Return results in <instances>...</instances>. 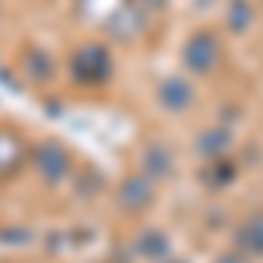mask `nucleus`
Segmentation results:
<instances>
[{
    "mask_svg": "<svg viewBox=\"0 0 263 263\" xmlns=\"http://www.w3.org/2000/svg\"><path fill=\"white\" fill-rule=\"evenodd\" d=\"M239 239H242V242L249 246V249H256V253H263V218H260V221H249V224H246Z\"/></svg>",
    "mask_w": 263,
    "mask_h": 263,
    "instance_id": "nucleus-4",
    "label": "nucleus"
},
{
    "mask_svg": "<svg viewBox=\"0 0 263 263\" xmlns=\"http://www.w3.org/2000/svg\"><path fill=\"white\" fill-rule=\"evenodd\" d=\"M211 57H214V49H211V39H193V42H190V53H186L190 67H197V70H207V67H211Z\"/></svg>",
    "mask_w": 263,
    "mask_h": 263,
    "instance_id": "nucleus-2",
    "label": "nucleus"
},
{
    "mask_svg": "<svg viewBox=\"0 0 263 263\" xmlns=\"http://www.w3.org/2000/svg\"><path fill=\"white\" fill-rule=\"evenodd\" d=\"M162 95H165V105H186L190 102V88L182 81H168Z\"/></svg>",
    "mask_w": 263,
    "mask_h": 263,
    "instance_id": "nucleus-5",
    "label": "nucleus"
},
{
    "mask_svg": "<svg viewBox=\"0 0 263 263\" xmlns=\"http://www.w3.org/2000/svg\"><path fill=\"white\" fill-rule=\"evenodd\" d=\"M218 263H242L239 256H224V260H218Z\"/></svg>",
    "mask_w": 263,
    "mask_h": 263,
    "instance_id": "nucleus-7",
    "label": "nucleus"
},
{
    "mask_svg": "<svg viewBox=\"0 0 263 263\" xmlns=\"http://www.w3.org/2000/svg\"><path fill=\"white\" fill-rule=\"evenodd\" d=\"M151 168L155 172H168V165L162 162V151H151Z\"/></svg>",
    "mask_w": 263,
    "mask_h": 263,
    "instance_id": "nucleus-6",
    "label": "nucleus"
},
{
    "mask_svg": "<svg viewBox=\"0 0 263 263\" xmlns=\"http://www.w3.org/2000/svg\"><path fill=\"white\" fill-rule=\"evenodd\" d=\"M147 197H151V190H147V182H141V179H126L120 186V203L123 207H144Z\"/></svg>",
    "mask_w": 263,
    "mask_h": 263,
    "instance_id": "nucleus-1",
    "label": "nucleus"
},
{
    "mask_svg": "<svg viewBox=\"0 0 263 263\" xmlns=\"http://www.w3.org/2000/svg\"><path fill=\"white\" fill-rule=\"evenodd\" d=\"M35 165L46 172V179H57V176L63 172V155L57 151V147H42L39 158H35Z\"/></svg>",
    "mask_w": 263,
    "mask_h": 263,
    "instance_id": "nucleus-3",
    "label": "nucleus"
}]
</instances>
